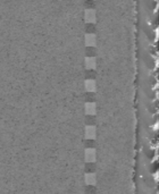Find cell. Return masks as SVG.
Returning <instances> with one entry per match:
<instances>
[{
    "label": "cell",
    "mask_w": 159,
    "mask_h": 194,
    "mask_svg": "<svg viewBox=\"0 0 159 194\" xmlns=\"http://www.w3.org/2000/svg\"><path fill=\"white\" fill-rule=\"evenodd\" d=\"M85 89L90 92H93L96 90V81L94 80H88L85 81Z\"/></svg>",
    "instance_id": "277c9868"
},
{
    "label": "cell",
    "mask_w": 159,
    "mask_h": 194,
    "mask_svg": "<svg viewBox=\"0 0 159 194\" xmlns=\"http://www.w3.org/2000/svg\"><path fill=\"white\" fill-rule=\"evenodd\" d=\"M86 108H88V113H94V110H93V108H94V105L93 103H88L86 105Z\"/></svg>",
    "instance_id": "5b68a950"
},
{
    "label": "cell",
    "mask_w": 159,
    "mask_h": 194,
    "mask_svg": "<svg viewBox=\"0 0 159 194\" xmlns=\"http://www.w3.org/2000/svg\"><path fill=\"white\" fill-rule=\"evenodd\" d=\"M85 67L88 69H94L96 68V59H94V57H86Z\"/></svg>",
    "instance_id": "3957f363"
},
{
    "label": "cell",
    "mask_w": 159,
    "mask_h": 194,
    "mask_svg": "<svg viewBox=\"0 0 159 194\" xmlns=\"http://www.w3.org/2000/svg\"><path fill=\"white\" fill-rule=\"evenodd\" d=\"M84 20H85L86 23H94L96 22V12H94V9H85V12H84Z\"/></svg>",
    "instance_id": "6da1fadb"
},
{
    "label": "cell",
    "mask_w": 159,
    "mask_h": 194,
    "mask_svg": "<svg viewBox=\"0 0 159 194\" xmlns=\"http://www.w3.org/2000/svg\"><path fill=\"white\" fill-rule=\"evenodd\" d=\"M85 44L88 47H94L96 46V35L92 33L85 35Z\"/></svg>",
    "instance_id": "7a4b0ae2"
}]
</instances>
